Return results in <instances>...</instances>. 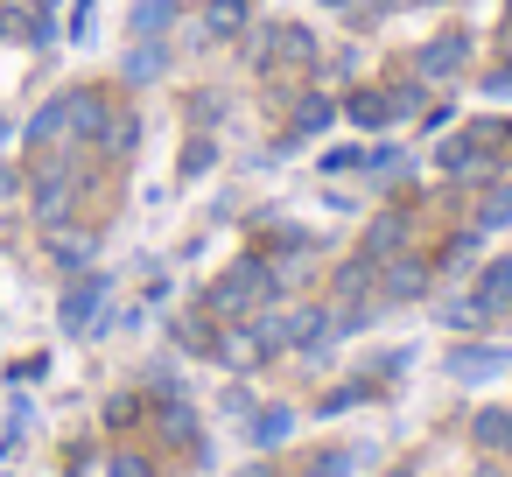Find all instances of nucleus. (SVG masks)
<instances>
[{
  "mask_svg": "<svg viewBox=\"0 0 512 477\" xmlns=\"http://www.w3.org/2000/svg\"><path fill=\"white\" fill-rule=\"evenodd\" d=\"M498 148H512V127L505 120H470V127H456L442 148H435V169L442 176H491V162H498Z\"/></svg>",
  "mask_w": 512,
  "mask_h": 477,
  "instance_id": "1",
  "label": "nucleus"
},
{
  "mask_svg": "<svg viewBox=\"0 0 512 477\" xmlns=\"http://www.w3.org/2000/svg\"><path fill=\"white\" fill-rule=\"evenodd\" d=\"M274 295V267L267 260H239V267H225L218 281H211V316H253L260 302Z\"/></svg>",
  "mask_w": 512,
  "mask_h": 477,
  "instance_id": "2",
  "label": "nucleus"
},
{
  "mask_svg": "<svg viewBox=\"0 0 512 477\" xmlns=\"http://www.w3.org/2000/svg\"><path fill=\"white\" fill-rule=\"evenodd\" d=\"M442 372H449L456 386H484V379L512 372V344H491V337H456V344H449V358H442Z\"/></svg>",
  "mask_w": 512,
  "mask_h": 477,
  "instance_id": "3",
  "label": "nucleus"
},
{
  "mask_svg": "<svg viewBox=\"0 0 512 477\" xmlns=\"http://www.w3.org/2000/svg\"><path fill=\"white\" fill-rule=\"evenodd\" d=\"M463 64H470V36H463V29H442L435 43L414 50V78H421V85H442V78H456Z\"/></svg>",
  "mask_w": 512,
  "mask_h": 477,
  "instance_id": "4",
  "label": "nucleus"
},
{
  "mask_svg": "<svg viewBox=\"0 0 512 477\" xmlns=\"http://www.w3.org/2000/svg\"><path fill=\"white\" fill-rule=\"evenodd\" d=\"M428 281H435V267L428 260H414V253H393L386 267H379V309H393V302H414V295H428Z\"/></svg>",
  "mask_w": 512,
  "mask_h": 477,
  "instance_id": "5",
  "label": "nucleus"
},
{
  "mask_svg": "<svg viewBox=\"0 0 512 477\" xmlns=\"http://www.w3.org/2000/svg\"><path fill=\"white\" fill-rule=\"evenodd\" d=\"M64 134L71 141H106L113 134V99L106 92H64Z\"/></svg>",
  "mask_w": 512,
  "mask_h": 477,
  "instance_id": "6",
  "label": "nucleus"
},
{
  "mask_svg": "<svg viewBox=\"0 0 512 477\" xmlns=\"http://www.w3.org/2000/svg\"><path fill=\"white\" fill-rule=\"evenodd\" d=\"M407 232H414V225H407V211H379V218L365 225V239H358V253H351V260L379 274V267H386V260L407 246Z\"/></svg>",
  "mask_w": 512,
  "mask_h": 477,
  "instance_id": "7",
  "label": "nucleus"
},
{
  "mask_svg": "<svg viewBox=\"0 0 512 477\" xmlns=\"http://www.w3.org/2000/svg\"><path fill=\"white\" fill-rule=\"evenodd\" d=\"M337 113H344V120H351L358 134H379V127H393V99H386L379 85H365V92H351V99H344Z\"/></svg>",
  "mask_w": 512,
  "mask_h": 477,
  "instance_id": "8",
  "label": "nucleus"
},
{
  "mask_svg": "<svg viewBox=\"0 0 512 477\" xmlns=\"http://www.w3.org/2000/svg\"><path fill=\"white\" fill-rule=\"evenodd\" d=\"M99 302H106V274H85V281H71V288H64V330H92Z\"/></svg>",
  "mask_w": 512,
  "mask_h": 477,
  "instance_id": "9",
  "label": "nucleus"
},
{
  "mask_svg": "<svg viewBox=\"0 0 512 477\" xmlns=\"http://www.w3.org/2000/svg\"><path fill=\"white\" fill-rule=\"evenodd\" d=\"M288 435H295V407L274 400V407H253V414H246V442H253V449H281Z\"/></svg>",
  "mask_w": 512,
  "mask_h": 477,
  "instance_id": "10",
  "label": "nucleus"
},
{
  "mask_svg": "<svg viewBox=\"0 0 512 477\" xmlns=\"http://www.w3.org/2000/svg\"><path fill=\"white\" fill-rule=\"evenodd\" d=\"M176 15H183V0H134L127 36H134V43H155V36H169V29H176Z\"/></svg>",
  "mask_w": 512,
  "mask_h": 477,
  "instance_id": "11",
  "label": "nucleus"
},
{
  "mask_svg": "<svg viewBox=\"0 0 512 477\" xmlns=\"http://www.w3.org/2000/svg\"><path fill=\"white\" fill-rule=\"evenodd\" d=\"M470 442L484 456H512V407H477L470 414Z\"/></svg>",
  "mask_w": 512,
  "mask_h": 477,
  "instance_id": "12",
  "label": "nucleus"
},
{
  "mask_svg": "<svg viewBox=\"0 0 512 477\" xmlns=\"http://www.w3.org/2000/svg\"><path fill=\"white\" fill-rule=\"evenodd\" d=\"M71 190H78V176H71V169L43 176V183H36V218H43V225H64V218H71Z\"/></svg>",
  "mask_w": 512,
  "mask_h": 477,
  "instance_id": "13",
  "label": "nucleus"
},
{
  "mask_svg": "<svg viewBox=\"0 0 512 477\" xmlns=\"http://www.w3.org/2000/svg\"><path fill=\"white\" fill-rule=\"evenodd\" d=\"M477 302H491V309H512V253H498V260H477V288H470Z\"/></svg>",
  "mask_w": 512,
  "mask_h": 477,
  "instance_id": "14",
  "label": "nucleus"
},
{
  "mask_svg": "<svg viewBox=\"0 0 512 477\" xmlns=\"http://www.w3.org/2000/svg\"><path fill=\"white\" fill-rule=\"evenodd\" d=\"M491 316H498V309H491V302H477V295H449V302H442V323H449L456 337H477Z\"/></svg>",
  "mask_w": 512,
  "mask_h": 477,
  "instance_id": "15",
  "label": "nucleus"
},
{
  "mask_svg": "<svg viewBox=\"0 0 512 477\" xmlns=\"http://www.w3.org/2000/svg\"><path fill=\"white\" fill-rule=\"evenodd\" d=\"M477 253H484V232L477 225H463L449 246H442V260H435V274H470L477 267Z\"/></svg>",
  "mask_w": 512,
  "mask_h": 477,
  "instance_id": "16",
  "label": "nucleus"
},
{
  "mask_svg": "<svg viewBox=\"0 0 512 477\" xmlns=\"http://www.w3.org/2000/svg\"><path fill=\"white\" fill-rule=\"evenodd\" d=\"M365 456L358 449H344V442H330V449H316V456H302V470L295 477H351Z\"/></svg>",
  "mask_w": 512,
  "mask_h": 477,
  "instance_id": "17",
  "label": "nucleus"
},
{
  "mask_svg": "<svg viewBox=\"0 0 512 477\" xmlns=\"http://www.w3.org/2000/svg\"><path fill=\"white\" fill-rule=\"evenodd\" d=\"M470 225H477V232H505V225H512V183H491Z\"/></svg>",
  "mask_w": 512,
  "mask_h": 477,
  "instance_id": "18",
  "label": "nucleus"
},
{
  "mask_svg": "<svg viewBox=\"0 0 512 477\" xmlns=\"http://www.w3.org/2000/svg\"><path fill=\"white\" fill-rule=\"evenodd\" d=\"M162 64H169V50H162V43H134V50H127V78H134V85H155V78H162Z\"/></svg>",
  "mask_w": 512,
  "mask_h": 477,
  "instance_id": "19",
  "label": "nucleus"
},
{
  "mask_svg": "<svg viewBox=\"0 0 512 477\" xmlns=\"http://www.w3.org/2000/svg\"><path fill=\"white\" fill-rule=\"evenodd\" d=\"M330 120H337V99H316V92H309V99L295 106V141H309V134H323Z\"/></svg>",
  "mask_w": 512,
  "mask_h": 477,
  "instance_id": "20",
  "label": "nucleus"
},
{
  "mask_svg": "<svg viewBox=\"0 0 512 477\" xmlns=\"http://www.w3.org/2000/svg\"><path fill=\"white\" fill-rule=\"evenodd\" d=\"M50 141H64V99H50V106L29 120V148H50Z\"/></svg>",
  "mask_w": 512,
  "mask_h": 477,
  "instance_id": "21",
  "label": "nucleus"
},
{
  "mask_svg": "<svg viewBox=\"0 0 512 477\" xmlns=\"http://www.w3.org/2000/svg\"><path fill=\"white\" fill-rule=\"evenodd\" d=\"M365 162H372V148H358V141H344V148H330V155H323V176H351V169L365 176Z\"/></svg>",
  "mask_w": 512,
  "mask_h": 477,
  "instance_id": "22",
  "label": "nucleus"
},
{
  "mask_svg": "<svg viewBox=\"0 0 512 477\" xmlns=\"http://www.w3.org/2000/svg\"><path fill=\"white\" fill-rule=\"evenodd\" d=\"M239 22H246V0H211V15H204V29H211V36H232Z\"/></svg>",
  "mask_w": 512,
  "mask_h": 477,
  "instance_id": "23",
  "label": "nucleus"
},
{
  "mask_svg": "<svg viewBox=\"0 0 512 477\" xmlns=\"http://www.w3.org/2000/svg\"><path fill=\"white\" fill-rule=\"evenodd\" d=\"M379 386L372 379H351V386H337V393H323V414H344V407H358V400H372Z\"/></svg>",
  "mask_w": 512,
  "mask_h": 477,
  "instance_id": "24",
  "label": "nucleus"
},
{
  "mask_svg": "<svg viewBox=\"0 0 512 477\" xmlns=\"http://www.w3.org/2000/svg\"><path fill=\"white\" fill-rule=\"evenodd\" d=\"M176 344H183V351H211V358H218V337H211L197 316H183V323H176Z\"/></svg>",
  "mask_w": 512,
  "mask_h": 477,
  "instance_id": "25",
  "label": "nucleus"
},
{
  "mask_svg": "<svg viewBox=\"0 0 512 477\" xmlns=\"http://www.w3.org/2000/svg\"><path fill=\"white\" fill-rule=\"evenodd\" d=\"M134 141H141V120H134V113H113V134H106V148H113V155H127Z\"/></svg>",
  "mask_w": 512,
  "mask_h": 477,
  "instance_id": "26",
  "label": "nucleus"
},
{
  "mask_svg": "<svg viewBox=\"0 0 512 477\" xmlns=\"http://www.w3.org/2000/svg\"><path fill=\"white\" fill-rule=\"evenodd\" d=\"M134 421H141V400L134 393H113L106 400V428H134Z\"/></svg>",
  "mask_w": 512,
  "mask_h": 477,
  "instance_id": "27",
  "label": "nucleus"
},
{
  "mask_svg": "<svg viewBox=\"0 0 512 477\" xmlns=\"http://www.w3.org/2000/svg\"><path fill=\"white\" fill-rule=\"evenodd\" d=\"M386 99H393V120H407V113H421V78H407V85H393Z\"/></svg>",
  "mask_w": 512,
  "mask_h": 477,
  "instance_id": "28",
  "label": "nucleus"
},
{
  "mask_svg": "<svg viewBox=\"0 0 512 477\" xmlns=\"http://www.w3.org/2000/svg\"><path fill=\"white\" fill-rule=\"evenodd\" d=\"M211 155H218V148H211V141L197 134V141L183 148V183H190V176H204V169H211Z\"/></svg>",
  "mask_w": 512,
  "mask_h": 477,
  "instance_id": "29",
  "label": "nucleus"
},
{
  "mask_svg": "<svg viewBox=\"0 0 512 477\" xmlns=\"http://www.w3.org/2000/svg\"><path fill=\"white\" fill-rule=\"evenodd\" d=\"M50 253H57L64 267H85V253H92V239H71V232H57V239H50Z\"/></svg>",
  "mask_w": 512,
  "mask_h": 477,
  "instance_id": "30",
  "label": "nucleus"
},
{
  "mask_svg": "<svg viewBox=\"0 0 512 477\" xmlns=\"http://www.w3.org/2000/svg\"><path fill=\"white\" fill-rule=\"evenodd\" d=\"M106 477H155V463H148V456H134V449H120V456L106 463Z\"/></svg>",
  "mask_w": 512,
  "mask_h": 477,
  "instance_id": "31",
  "label": "nucleus"
},
{
  "mask_svg": "<svg viewBox=\"0 0 512 477\" xmlns=\"http://www.w3.org/2000/svg\"><path fill=\"white\" fill-rule=\"evenodd\" d=\"M92 15H99V0H78V8H71V36H78V43L92 36Z\"/></svg>",
  "mask_w": 512,
  "mask_h": 477,
  "instance_id": "32",
  "label": "nucleus"
},
{
  "mask_svg": "<svg viewBox=\"0 0 512 477\" xmlns=\"http://www.w3.org/2000/svg\"><path fill=\"white\" fill-rule=\"evenodd\" d=\"M407 365H414V351H386V358H379V379H393V372H407Z\"/></svg>",
  "mask_w": 512,
  "mask_h": 477,
  "instance_id": "33",
  "label": "nucleus"
},
{
  "mask_svg": "<svg viewBox=\"0 0 512 477\" xmlns=\"http://www.w3.org/2000/svg\"><path fill=\"white\" fill-rule=\"evenodd\" d=\"M484 92H491V99H512V71H491V78H484Z\"/></svg>",
  "mask_w": 512,
  "mask_h": 477,
  "instance_id": "34",
  "label": "nucleus"
},
{
  "mask_svg": "<svg viewBox=\"0 0 512 477\" xmlns=\"http://www.w3.org/2000/svg\"><path fill=\"white\" fill-rule=\"evenodd\" d=\"M477 477H505V470H498V463H477Z\"/></svg>",
  "mask_w": 512,
  "mask_h": 477,
  "instance_id": "35",
  "label": "nucleus"
},
{
  "mask_svg": "<svg viewBox=\"0 0 512 477\" xmlns=\"http://www.w3.org/2000/svg\"><path fill=\"white\" fill-rule=\"evenodd\" d=\"M36 8H43V15H57V0H36Z\"/></svg>",
  "mask_w": 512,
  "mask_h": 477,
  "instance_id": "36",
  "label": "nucleus"
},
{
  "mask_svg": "<svg viewBox=\"0 0 512 477\" xmlns=\"http://www.w3.org/2000/svg\"><path fill=\"white\" fill-rule=\"evenodd\" d=\"M323 8H351V0H323Z\"/></svg>",
  "mask_w": 512,
  "mask_h": 477,
  "instance_id": "37",
  "label": "nucleus"
},
{
  "mask_svg": "<svg viewBox=\"0 0 512 477\" xmlns=\"http://www.w3.org/2000/svg\"><path fill=\"white\" fill-rule=\"evenodd\" d=\"M393 477H407V470H393Z\"/></svg>",
  "mask_w": 512,
  "mask_h": 477,
  "instance_id": "38",
  "label": "nucleus"
},
{
  "mask_svg": "<svg viewBox=\"0 0 512 477\" xmlns=\"http://www.w3.org/2000/svg\"><path fill=\"white\" fill-rule=\"evenodd\" d=\"M505 127H512V120H505Z\"/></svg>",
  "mask_w": 512,
  "mask_h": 477,
  "instance_id": "39",
  "label": "nucleus"
},
{
  "mask_svg": "<svg viewBox=\"0 0 512 477\" xmlns=\"http://www.w3.org/2000/svg\"><path fill=\"white\" fill-rule=\"evenodd\" d=\"M505 477H512V470H505Z\"/></svg>",
  "mask_w": 512,
  "mask_h": 477,
  "instance_id": "40",
  "label": "nucleus"
}]
</instances>
